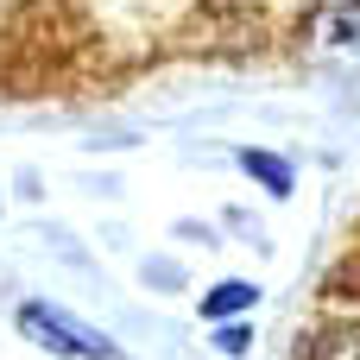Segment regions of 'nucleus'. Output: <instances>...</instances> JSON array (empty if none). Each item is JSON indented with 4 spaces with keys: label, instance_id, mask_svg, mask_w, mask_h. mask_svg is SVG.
I'll list each match as a JSON object with an SVG mask.
<instances>
[{
    "label": "nucleus",
    "instance_id": "2",
    "mask_svg": "<svg viewBox=\"0 0 360 360\" xmlns=\"http://www.w3.org/2000/svg\"><path fill=\"white\" fill-rule=\"evenodd\" d=\"M297 360H360V316H329L304 335Z\"/></svg>",
    "mask_w": 360,
    "mask_h": 360
},
{
    "label": "nucleus",
    "instance_id": "1",
    "mask_svg": "<svg viewBox=\"0 0 360 360\" xmlns=\"http://www.w3.org/2000/svg\"><path fill=\"white\" fill-rule=\"evenodd\" d=\"M19 329H25L32 342L57 348V354H76V360H114V348H108L95 329H82L76 316H63V310H51V304H19Z\"/></svg>",
    "mask_w": 360,
    "mask_h": 360
},
{
    "label": "nucleus",
    "instance_id": "3",
    "mask_svg": "<svg viewBox=\"0 0 360 360\" xmlns=\"http://www.w3.org/2000/svg\"><path fill=\"white\" fill-rule=\"evenodd\" d=\"M240 165H247L272 196H291V165H285V158H272V152H240Z\"/></svg>",
    "mask_w": 360,
    "mask_h": 360
},
{
    "label": "nucleus",
    "instance_id": "4",
    "mask_svg": "<svg viewBox=\"0 0 360 360\" xmlns=\"http://www.w3.org/2000/svg\"><path fill=\"white\" fill-rule=\"evenodd\" d=\"M247 304H253V285H221V291L202 297V316H234V310H247Z\"/></svg>",
    "mask_w": 360,
    "mask_h": 360
},
{
    "label": "nucleus",
    "instance_id": "5",
    "mask_svg": "<svg viewBox=\"0 0 360 360\" xmlns=\"http://www.w3.org/2000/svg\"><path fill=\"white\" fill-rule=\"evenodd\" d=\"M215 342H221L228 354H247V342H253V329H240V323H228V329H221Z\"/></svg>",
    "mask_w": 360,
    "mask_h": 360
}]
</instances>
